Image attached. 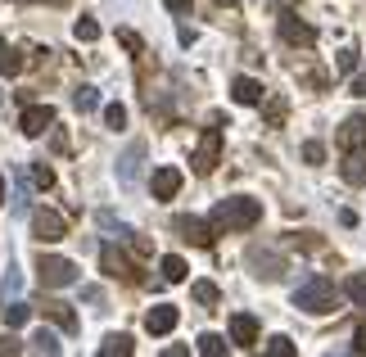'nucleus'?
<instances>
[{"mask_svg":"<svg viewBox=\"0 0 366 357\" xmlns=\"http://www.w3.org/2000/svg\"><path fill=\"white\" fill-rule=\"evenodd\" d=\"M27 316H32V303H10V308H5V321H10L14 330H19V325L27 321Z\"/></svg>","mask_w":366,"mask_h":357,"instance_id":"nucleus-26","label":"nucleus"},{"mask_svg":"<svg viewBox=\"0 0 366 357\" xmlns=\"http://www.w3.org/2000/svg\"><path fill=\"white\" fill-rule=\"evenodd\" d=\"M0 73H5V77H19L23 73L19 50H14V45H5V41H0Z\"/></svg>","mask_w":366,"mask_h":357,"instance_id":"nucleus-19","label":"nucleus"},{"mask_svg":"<svg viewBox=\"0 0 366 357\" xmlns=\"http://www.w3.org/2000/svg\"><path fill=\"white\" fill-rule=\"evenodd\" d=\"M294 308H299V312H317V316H330L334 308H339V299H334V285L325 281V276H317V281L299 285V290H294Z\"/></svg>","mask_w":366,"mask_h":357,"instance_id":"nucleus-2","label":"nucleus"},{"mask_svg":"<svg viewBox=\"0 0 366 357\" xmlns=\"http://www.w3.org/2000/svg\"><path fill=\"white\" fill-rule=\"evenodd\" d=\"M168 10H176V14H190V0H168Z\"/></svg>","mask_w":366,"mask_h":357,"instance_id":"nucleus-37","label":"nucleus"},{"mask_svg":"<svg viewBox=\"0 0 366 357\" xmlns=\"http://www.w3.org/2000/svg\"><path fill=\"white\" fill-rule=\"evenodd\" d=\"M104 127L108 131H122V127H127V108H122V104H108L104 108Z\"/></svg>","mask_w":366,"mask_h":357,"instance_id":"nucleus-25","label":"nucleus"},{"mask_svg":"<svg viewBox=\"0 0 366 357\" xmlns=\"http://www.w3.org/2000/svg\"><path fill=\"white\" fill-rule=\"evenodd\" d=\"M77 108H82V113L95 108V91H91V87H77Z\"/></svg>","mask_w":366,"mask_h":357,"instance_id":"nucleus-31","label":"nucleus"},{"mask_svg":"<svg viewBox=\"0 0 366 357\" xmlns=\"http://www.w3.org/2000/svg\"><path fill=\"white\" fill-rule=\"evenodd\" d=\"M100 267H104L108 276H118V281L131 276V262H127V253H122L118 244H100Z\"/></svg>","mask_w":366,"mask_h":357,"instance_id":"nucleus-10","label":"nucleus"},{"mask_svg":"<svg viewBox=\"0 0 366 357\" xmlns=\"http://www.w3.org/2000/svg\"><path fill=\"white\" fill-rule=\"evenodd\" d=\"M217 5H240V0H217Z\"/></svg>","mask_w":366,"mask_h":357,"instance_id":"nucleus-39","label":"nucleus"},{"mask_svg":"<svg viewBox=\"0 0 366 357\" xmlns=\"http://www.w3.org/2000/svg\"><path fill=\"white\" fill-rule=\"evenodd\" d=\"M36 308H41V312H45V316H50V321H54V325H64V330H77V316H73V312H68V308H64V303H50V299H45V303H36Z\"/></svg>","mask_w":366,"mask_h":357,"instance_id":"nucleus-16","label":"nucleus"},{"mask_svg":"<svg viewBox=\"0 0 366 357\" xmlns=\"http://www.w3.org/2000/svg\"><path fill=\"white\" fill-rule=\"evenodd\" d=\"M176 321H181L176 308L159 303V308H150V316H145V330H150V335H168V330H176Z\"/></svg>","mask_w":366,"mask_h":357,"instance_id":"nucleus-12","label":"nucleus"},{"mask_svg":"<svg viewBox=\"0 0 366 357\" xmlns=\"http://www.w3.org/2000/svg\"><path fill=\"white\" fill-rule=\"evenodd\" d=\"M231 344H236V348H253V344H258V321H253L249 312L231 316Z\"/></svg>","mask_w":366,"mask_h":357,"instance_id":"nucleus-9","label":"nucleus"},{"mask_svg":"<svg viewBox=\"0 0 366 357\" xmlns=\"http://www.w3.org/2000/svg\"><path fill=\"white\" fill-rule=\"evenodd\" d=\"M36 281H41V290H68V285H77V267L68 258L45 253V258H36Z\"/></svg>","mask_w":366,"mask_h":357,"instance_id":"nucleus-3","label":"nucleus"},{"mask_svg":"<svg viewBox=\"0 0 366 357\" xmlns=\"http://www.w3.org/2000/svg\"><path fill=\"white\" fill-rule=\"evenodd\" d=\"M194 344H199V353H204V357H227L231 353V344L222 335H199Z\"/></svg>","mask_w":366,"mask_h":357,"instance_id":"nucleus-18","label":"nucleus"},{"mask_svg":"<svg viewBox=\"0 0 366 357\" xmlns=\"http://www.w3.org/2000/svg\"><path fill=\"white\" fill-rule=\"evenodd\" d=\"M32 235L45 240V244H54V240L68 235V227H64V217H59V213H50V208H36V213H32Z\"/></svg>","mask_w":366,"mask_h":357,"instance_id":"nucleus-6","label":"nucleus"},{"mask_svg":"<svg viewBox=\"0 0 366 357\" xmlns=\"http://www.w3.org/2000/svg\"><path fill=\"white\" fill-rule=\"evenodd\" d=\"M118 41H122V45H127V50H136V54H140V36H136V32H131V27H122V32H118Z\"/></svg>","mask_w":366,"mask_h":357,"instance_id":"nucleus-33","label":"nucleus"},{"mask_svg":"<svg viewBox=\"0 0 366 357\" xmlns=\"http://www.w3.org/2000/svg\"><path fill=\"white\" fill-rule=\"evenodd\" d=\"M32 348H36V353H50V357H54L64 344L54 339V330H36V335H32Z\"/></svg>","mask_w":366,"mask_h":357,"instance_id":"nucleus-22","label":"nucleus"},{"mask_svg":"<svg viewBox=\"0 0 366 357\" xmlns=\"http://www.w3.org/2000/svg\"><path fill=\"white\" fill-rule=\"evenodd\" d=\"M159 267H163V281H172V285L190 276V267H185V258H172V253H168V258H163Z\"/></svg>","mask_w":366,"mask_h":357,"instance_id":"nucleus-20","label":"nucleus"},{"mask_svg":"<svg viewBox=\"0 0 366 357\" xmlns=\"http://www.w3.org/2000/svg\"><path fill=\"white\" fill-rule=\"evenodd\" d=\"M262 113H267V122L276 127V122H285V113H290V104L285 100H262Z\"/></svg>","mask_w":366,"mask_h":357,"instance_id":"nucleus-23","label":"nucleus"},{"mask_svg":"<svg viewBox=\"0 0 366 357\" xmlns=\"http://www.w3.org/2000/svg\"><path fill=\"white\" fill-rule=\"evenodd\" d=\"M45 127H54V108L50 104H27V108H23V118H19L23 136H41Z\"/></svg>","mask_w":366,"mask_h":357,"instance_id":"nucleus-8","label":"nucleus"},{"mask_svg":"<svg viewBox=\"0 0 366 357\" xmlns=\"http://www.w3.org/2000/svg\"><path fill=\"white\" fill-rule=\"evenodd\" d=\"M217 159H222V131H208L204 141H199V150H194L190 163H194V172H199V176H208L217 168Z\"/></svg>","mask_w":366,"mask_h":357,"instance_id":"nucleus-7","label":"nucleus"},{"mask_svg":"<svg viewBox=\"0 0 366 357\" xmlns=\"http://www.w3.org/2000/svg\"><path fill=\"white\" fill-rule=\"evenodd\" d=\"M0 204H5V176H0Z\"/></svg>","mask_w":366,"mask_h":357,"instance_id":"nucleus-38","label":"nucleus"},{"mask_svg":"<svg viewBox=\"0 0 366 357\" xmlns=\"http://www.w3.org/2000/svg\"><path fill=\"white\" fill-rule=\"evenodd\" d=\"M194 299H199V303H208V308H213L217 299H222V290H217L213 281H194Z\"/></svg>","mask_w":366,"mask_h":357,"instance_id":"nucleus-24","label":"nucleus"},{"mask_svg":"<svg viewBox=\"0 0 366 357\" xmlns=\"http://www.w3.org/2000/svg\"><path fill=\"white\" fill-rule=\"evenodd\" d=\"M262 217V204L258 199H222V204L208 213V227L217 235H227V231H244V227H258Z\"/></svg>","mask_w":366,"mask_h":357,"instance_id":"nucleus-1","label":"nucleus"},{"mask_svg":"<svg viewBox=\"0 0 366 357\" xmlns=\"http://www.w3.org/2000/svg\"><path fill=\"white\" fill-rule=\"evenodd\" d=\"M82 299H87V303H100V308H104V294H100V285H87V290H82Z\"/></svg>","mask_w":366,"mask_h":357,"instance_id":"nucleus-34","label":"nucleus"},{"mask_svg":"<svg viewBox=\"0 0 366 357\" xmlns=\"http://www.w3.org/2000/svg\"><path fill=\"white\" fill-rule=\"evenodd\" d=\"M150 190H154V199H163V204L176 199V190H181V172H176V168H159L154 181H150Z\"/></svg>","mask_w":366,"mask_h":357,"instance_id":"nucleus-11","label":"nucleus"},{"mask_svg":"<svg viewBox=\"0 0 366 357\" xmlns=\"http://www.w3.org/2000/svg\"><path fill=\"white\" fill-rule=\"evenodd\" d=\"M172 227L181 231L185 240H190V244H199V249H208V244H213L217 240V231L208 227L204 217H190V213H181V217H172Z\"/></svg>","mask_w":366,"mask_h":357,"instance_id":"nucleus-5","label":"nucleus"},{"mask_svg":"<svg viewBox=\"0 0 366 357\" xmlns=\"http://www.w3.org/2000/svg\"><path fill=\"white\" fill-rule=\"evenodd\" d=\"M339 145H344V150H357V145H366V118H348L344 127H339Z\"/></svg>","mask_w":366,"mask_h":357,"instance_id":"nucleus-14","label":"nucleus"},{"mask_svg":"<svg viewBox=\"0 0 366 357\" xmlns=\"http://www.w3.org/2000/svg\"><path fill=\"white\" fill-rule=\"evenodd\" d=\"M73 36H77V41H95V36H100V23L95 19H77Z\"/></svg>","mask_w":366,"mask_h":357,"instance_id":"nucleus-27","label":"nucleus"},{"mask_svg":"<svg viewBox=\"0 0 366 357\" xmlns=\"http://www.w3.org/2000/svg\"><path fill=\"white\" fill-rule=\"evenodd\" d=\"M353 95H362V100H366V73H362V77H353Z\"/></svg>","mask_w":366,"mask_h":357,"instance_id":"nucleus-36","label":"nucleus"},{"mask_svg":"<svg viewBox=\"0 0 366 357\" xmlns=\"http://www.w3.org/2000/svg\"><path fill=\"white\" fill-rule=\"evenodd\" d=\"M19 348H23V344H19L14 335H0V353H19Z\"/></svg>","mask_w":366,"mask_h":357,"instance_id":"nucleus-35","label":"nucleus"},{"mask_svg":"<svg viewBox=\"0 0 366 357\" xmlns=\"http://www.w3.org/2000/svg\"><path fill=\"white\" fill-rule=\"evenodd\" d=\"M276 32H280V41L294 45V50H308V45H317V27H312V23H303V19H294V14H280Z\"/></svg>","mask_w":366,"mask_h":357,"instance_id":"nucleus-4","label":"nucleus"},{"mask_svg":"<svg viewBox=\"0 0 366 357\" xmlns=\"http://www.w3.org/2000/svg\"><path fill=\"white\" fill-rule=\"evenodd\" d=\"M32 181L41 185V190H50V185H54V168H45V163H36V168H32Z\"/></svg>","mask_w":366,"mask_h":357,"instance_id":"nucleus-28","label":"nucleus"},{"mask_svg":"<svg viewBox=\"0 0 366 357\" xmlns=\"http://www.w3.org/2000/svg\"><path fill=\"white\" fill-rule=\"evenodd\" d=\"M344 294L353 299V303L366 308V271H353V276H348V281H344Z\"/></svg>","mask_w":366,"mask_h":357,"instance_id":"nucleus-21","label":"nucleus"},{"mask_svg":"<svg viewBox=\"0 0 366 357\" xmlns=\"http://www.w3.org/2000/svg\"><path fill=\"white\" fill-rule=\"evenodd\" d=\"M344 181H353V185L366 181V154H353V150H348V159H344Z\"/></svg>","mask_w":366,"mask_h":357,"instance_id":"nucleus-17","label":"nucleus"},{"mask_svg":"<svg viewBox=\"0 0 366 357\" xmlns=\"http://www.w3.org/2000/svg\"><path fill=\"white\" fill-rule=\"evenodd\" d=\"M280 5H299V0H280Z\"/></svg>","mask_w":366,"mask_h":357,"instance_id":"nucleus-40","label":"nucleus"},{"mask_svg":"<svg viewBox=\"0 0 366 357\" xmlns=\"http://www.w3.org/2000/svg\"><path fill=\"white\" fill-rule=\"evenodd\" d=\"M357 68V45H344L339 50V73H353Z\"/></svg>","mask_w":366,"mask_h":357,"instance_id":"nucleus-30","label":"nucleus"},{"mask_svg":"<svg viewBox=\"0 0 366 357\" xmlns=\"http://www.w3.org/2000/svg\"><path fill=\"white\" fill-rule=\"evenodd\" d=\"M131 353H136V339L131 335H108L100 344V357H131Z\"/></svg>","mask_w":366,"mask_h":357,"instance_id":"nucleus-15","label":"nucleus"},{"mask_svg":"<svg viewBox=\"0 0 366 357\" xmlns=\"http://www.w3.org/2000/svg\"><path fill=\"white\" fill-rule=\"evenodd\" d=\"M303 159H308V163H321V159H325V150H321L317 141H308V145H303Z\"/></svg>","mask_w":366,"mask_h":357,"instance_id":"nucleus-32","label":"nucleus"},{"mask_svg":"<svg viewBox=\"0 0 366 357\" xmlns=\"http://www.w3.org/2000/svg\"><path fill=\"white\" fill-rule=\"evenodd\" d=\"M267 353H271V357H294V344H290L285 335H276V339L267 344Z\"/></svg>","mask_w":366,"mask_h":357,"instance_id":"nucleus-29","label":"nucleus"},{"mask_svg":"<svg viewBox=\"0 0 366 357\" xmlns=\"http://www.w3.org/2000/svg\"><path fill=\"white\" fill-rule=\"evenodd\" d=\"M231 100H236V104H262V82L236 77V82H231Z\"/></svg>","mask_w":366,"mask_h":357,"instance_id":"nucleus-13","label":"nucleus"}]
</instances>
